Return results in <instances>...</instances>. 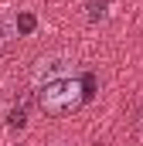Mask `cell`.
<instances>
[{
	"mask_svg": "<svg viewBox=\"0 0 143 146\" xmlns=\"http://www.w3.org/2000/svg\"><path fill=\"white\" fill-rule=\"evenodd\" d=\"M7 126H10V129H24V126H27V109H24V106H21V109H10Z\"/></svg>",
	"mask_w": 143,
	"mask_h": 146,
	"instance_id": "cell-6",
	"label": "cell"
},
{
	"mask_svg": "<svg viewBox=\"0 0 143 146\" xmlns=\"http://www.w3.org/2000/svg\"><path fill=\"white\" fill-rule=\"evenodd\" d=\"M85 102V88L78 78H61V82H51L44 85L41 92V109L51 112V115H61V112H72L75 106Z\"/></svg>",
	"mask_w": 143,
	"mask_h": 146,
	"instance_id": "cell-1",
	"label": "cell"
},
{
	"mask_svg": "<svg viewBox=\"0 0 143 146\" xmlns=\"http://www.w3.org/2000/svg\"><path fill=\"white\" fill-rule=\"evenodd\" d=\"M14 37H21L17 34V17H14L10 10H0V51H3Z\"/></svg>",
	"mask_w": 143,
	"mask_h": 146,
	"instance_id": "cell-3",
	"label": "cell"
},
{
	"mask_svg": "<svg viewBox=\"0 0 143 146\" xmlns=\"http://www.w3.org/2000/svg\"><path fill=\"white\" fill-rule=\"evenodd\" d=\"M34 27H37V17L31 14V10H17V34L24 37V34H34Z\"/></svg>",
	"mask_w": 143,
	"mask_h": 146,
	"instance_id": "cell-5",
	"label": "cell"
},
{
	"mask_svg": "<svg viewBox=\"0 0 143 146\" xmlns=\"http://www.w3.org/2000/svg\"><path fill=\"white\" fill-rule=\"evenodd\" d=\"M51 146H68V143H65V139H58V143H51Z\"/></svg>",
	"mask_w": 143,
	"mask_h": 146,
	"instance_id": "cell-7",
	"label": "cell"
},
{
	"mask_svg": "<svg viewBox=\"0 0 143 146\" xmlns=\"http://www.w3.org/2000/svg\"><path fill=\"white\" fill-rule=\"evenodd\" d=\"M61 78H75V58L72 54L55 51V54H44L34 65V85L37 88H44L51 82H61Z\"/></svg>",
	"mask_w": 143,
	"mask_h": 146,
	"instance_id": "cell-2",
	"label": "cell"
},
{
	"mask_svg": "<svg viewBox=\"0 0 143 146\" xmlns=\"http://www.w3.org/2000/svg\"><path fill=\"white\" fill-rule=\"evenodd\" d=\"M106 14H109V0H89V3H85V17H89V24L106 21Z\"/></svg>",
	"mask_w": 143,
	"mask_h": 146,
	"instance_id": "cell-4",
	"label": "cell"
}]
</instances>
